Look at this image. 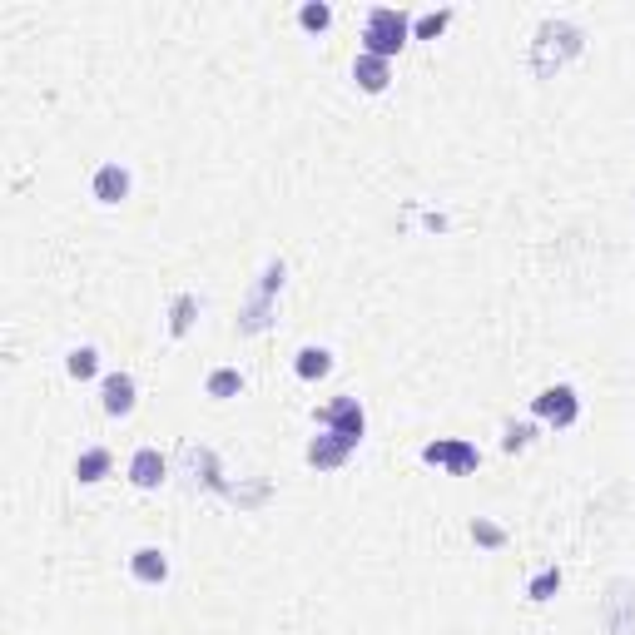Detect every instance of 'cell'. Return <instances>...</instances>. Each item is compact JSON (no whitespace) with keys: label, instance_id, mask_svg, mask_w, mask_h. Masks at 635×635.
<instances>
[{"label":"cell","instance_id":"1","mask_svg":"<svg viewBox=\"0 0 635 635\" xmlns=\"http://www.w3.org/2000/svg\"><path fill=\"white\" fill-rule=\"evenodd\" d=\"M586 50V35L571 25V20H546L541 30H536V45H531V70L541 75V80H551L566 60H576Z\"/></svg>","mask_w":635,"mask_h":635},{"label":"cell","instance_id":"2","mask_svg":"<svg viewBox=\"0 0 635 635\" xmlns=\"http://www.w3.org/2000/svg\"><path fill=\"white\" fill-rule=\"evenodd\" d=\"M407 40H412V15H407V10H397V5H373V10H368V25H363V55L392 60V55H402Z\"/></svg>","mask_w":635,"mask_h":635},{"label":"cell","instance_id":"3","mask_svg":"<svg viewBox=\"0 0 635 635\" xmlns=\"http://www.w3.org/2000/svg\"><path fill=\"white\" fill-rule=\"evenodd\" d=\"M318 427H323V432H338V437L358 452V442H363V432H368V412H363L358 397H333L328 407H318Z\"/></svg>","mask_w":635,"mask_h":635},{"label":"cell","instance_id":"4","mask_svg":"<svg viewBox=\"0 0 635 635\" xmlns=\"http://www.w3.org/2000/svg\"><path fill=\"white\" fill-rule=\"evenodd\" d=\"M422 462L427 467H447L452 477H467V472L482 467V452L472 442H462V437H437V442L422 447Z\"/></svg>","mask_w":635,"mask_h":635},{"label":"cell","instance_id":"5","mask_svg":"<svg viewBox=\"0 0 635 635\" xmlns=\"http://www.w3.org/2000/svg\"><path fill=\"white\" fill-rule=\"evenodd\" d=\"M531 417H541V422H551V427H576V417H581V397H576V387L556 382V387L536 392V397H531Z\"/></svg>","mask_w":635,"mask_h":635},{"label":"cell","instance_id":"6","mask_svg":"<svg viewBox=\"0 0 635 635\" xmlns=\"http://www.w3.org/2000/svg\"><path fill=\"white\" fill-rule=\"evenodd\" d=\"M283 278H288V268H283V263H268V268H263V283L254 288V298H249V308H244V318H239V328H244V333H263V328H268V308H273V298H278Z\"/></svg>","mask_w":635,"mask_h":635},{"label":"cell","instance_id":"7","mask_svg":"<svg viewBox=\"0 0 635 635\" xmlns=\"http://www.w3.org/2000/svg\"><path fill=\"white\" fill-rule=\"evenodd\" d=\"M100 402H105L110 417H129L134 402H139V382L129 378L125 368H120V373H105V382H100Z\"/></svg>","mask_w":635,"mask_h":635},{"label":"cell","instance_id":"8","mask_svg":"<svg viewBox=\"0 0 635 635\" xmlns=\"http://www.w3.org/2000/svg\"><path fill=\"white\" fill-rule=\"evenodd\" d=\"M129 189H134V179H129V169L125 164H100L95 169V179H90V194L100 199V204H125L129 199Z\"/></svg>","mask_w":635,"mask_h":635},{"label":"cell","instance_id":"9","mask_svg":"<svg viewBox=\"0 0 635 635\" xmlns=\"http://www.w3.org/2000/svg\"><path fill=\"white\" fill-rule=\"evenodd\" d=\"M303 457H308V467H318V472H338V467L353 457V447H348L338 432H318V437L308 442V452H303Z\"/></svg>","mask_w":635,"mask_h":635},{"label":"cell","instance_id":"10","mask_svg":"<svg viewBox=\"0 0 635 635\" xmlns=\"http://www.w3.org/2000/svg\"><path fill=\"white\" fill-rule=\"evenodd\" d=\"M164 477H169V462L159 457V447H139V452L129 457V482H134L139 492L164 487Z\"/></svg>","mask_w":635,"mask_h":635},{"label":"cell","instance_id":"11","mask_svg":"<svg viewBox=\"0 0 635 635\" xmlns=\"http://www.w3.org/2000/svg\"><path fill=\"white\" fill-rule=\"evenodd\" d=\"M129 576L139 586H164L169 581V556L159 546H139V551H129Z\"/></svg>","mask_w":635,"mask_h":635},{"label":"cell","instance_id":"12","mask_svg":"<svg viewBox=\"0 0 635 635\" xmlns=\"http://www.w3.org/2000/svg\"><path fill=\"white\" fill-rule=\"evenodd\" d=\"M353 80L363 95H382L392 85V60H378V55H358L353 60Z\"/></svg>","mask_w":635,"mask_h":635},{"label":"cell","instance_id":"13","mask_svg":"<svg viewBox=\"0 0 635 635\" xmlns=\"http://www.w3.org/2000/svg\"><path fill=\"white\" fill-rule=\"evenodd\" d=\"M110 467H115L110 447H85V452L75 457V482H80V487H95V482L110 477Z\"/></svg>","mask_w":635,"mask_h":635},{"label":"cell","instance_id":"14","mask_svg":"<svg viewBox=\"0 0 635 635\" xmlns=\"http://www.w3.org/2000/svg\"><path fill=\"white\" fill-rule=\"evenodd\" d=\"M293 373L303 382H318L333 373V353L328 348H318V343H308V348H298V358H293Z\"/></svg>","mask_w":635,"mask_h":635},{"label":"cell","instance_id":"15","mask_svg":"<svg viewBox=\"0 0 635 635\" xmlns=\"http://www.w3.org/2000/svg\"><path fill=\"white\" fill-rule=\"evenodd\" d=\"M204 392H209L214 402H229V397L244 392V373H239V368H214V373L204 378Z\"/></svg>","mask_w":635,"mask_h":635},{"label":"cell","instance_id":"16","mask_svg":"<svg viewBox=\"0 0 635 635\" xmlns=\"http://www.w3.org/2000/svg\"><path fill=\"white\" fill-rule=\"evenodd\" d=\"M65 373L75 382H90L100 373V348H90V343H85V348H70V353H65Z\"/></svg>","mask_w":635,"mask_h":635},{"label":"cell","instance_id":"17","mask_svg":"<svg viewBox=\"0 0 635 635\" xmlns=\"http://www.w3.org/2000/svg\"><path fill=\"white\" fill-rule=\"evenodd\" d=\"M194 313H199V298L194 293H179L174 308H169V338H184L194 328Z\"/></svg>","mask_w":635,"mask_h":635},{"label":"cell","instance_id":"18","mask_svg":"<svg viewBox=\"0 0 635 635\" xmlns=\"http://www.w3.org/2000/svg\"><path fill=\"white\" fill-rule=\"evenodd\" d=\"M298 25L313 30V35H323V30L333 25V5H328V0H308V5H298Z\"/></svg>","mask_w":635,"mask_h":635},{"label":"cell","instance_id":"19","mask_svg":"<svg viewBox=\"0 0 635 635\" xmlns=\"http://www.w3.org/2000/svg\"><path fill=\"white\" fill-rule=\"evenodd\" d=\"M556 591H561V571H556V566H546V571H536V576H531V586H526V601L546 606Z\"/></svg>","mask_w":635,"mask_h":635},{"label":"cell","instance_id":"20","mask_svg":"<svg viewBox=\"0 0 635 635\" xmlns=\"http://www.w3.org/2000/svg\"><path fill=\"white\" fill-rule=\"evenodd\" d=\"M447 25H452V10H427L412 20V40H437Z\"/></svg>","mask_w":635,"mask_h":635},{"label":"cell","instance_id":"21","mask_svg":"<svg viewBox=\"0 0 635 635\" xmlns=\"http://www.w3.org/2000/svg\"><path fill=\"white\" fill-rule=\"evenodd\" d=\"M472 541H477V546H487V551H502V546H507V526H497V521L477 516V521H472Z\"/></svg>","mask_w":635,"mask_h":635},{"label":"cell","instance_id":"22","mask_svg":"<svg viewBox=\"0 0 635 635\" xmlns=\"http://www.w3.org/2000/svg\"><path fill=\"white\" fill-rule=\"evenodd\" d=\"M531 437H536L531 422H507V432H502V452H526Z\"/></svg>","mask_w":635,"mask_h":635}]
</instances>
